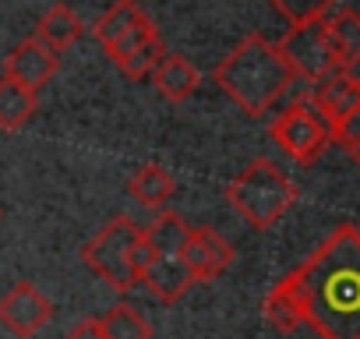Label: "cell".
<instances>
[{
	"instance_id": "2",
	"label": "cell",
	"mask_w": 360,
	"mask_h": 339,
	"mask_svg": "<svg viewBox=\"0 0 360 339\" xmlns=\"http://www.w3.org/2000/svg\"><path fill=\"white\" fill-rule=\"evenodd\" d=\"M212 82L248 117H265L293 89L297 75L286 64L279 43H272L265 36H248L216 64Z\"/></svg>"
},
{
	"instance_id": "18",
	"label": "cell",
	"mask_w": 360,
	"mask_h": 339,
	"mask_svg": "<svg viewBox=\"0 0 360 339\" xmlns=\"http://www.w3.org/2000/svg\"><path fill=\"white\" fill-rule=\"evenodd\" d=\"M191 230H195V226H188V219H184V216H176V212H159L148 226H141L145 241L152 244V251H155L159 258H166V255H180V251H184V244H188Z\"/></svg>"
},
{
	"instance_id": "21",
	"label": "cell",
	"mask_w": 360,
	"mask_h": 339,
	"mask_svg": "<svg viewBox=\"0 0 360 339\" xmlns=\"http://www.w3.org/2000/svg\"><path fill=\"white\" fill-rule=\"evenodd\" d=\"M332 141H335L342 152H356V148H360V106L349 110V113L332 127Z\"/></svg>"
},
{
	"instance_id": "19",
	"label": "cell",
	"mask_w": 360,
	"mask_h": 339,
	"mask_svg": "<svg viewBox=\"0 0 360 339\" xmlns=\"http://www.w3.org/2000/svg\"><path fill=\"white\" fill-rule=\"evenodd\" d=\"M99 321H103L106 339H152L148 318L138 307H131V304H113Z\"/></svg>"
},
{
	"instance_id": "5",
	"label": "cell",
	"mask_w": 360,
	"mask_h": 339,
	"mask_svg": "<svg viewBox=\"0 0 360 339\" xmlns=\"http://www.w3.org/2000/svg\"><path fill=\"white\" fill-rule=\"evenodd\" d=\"M286 64L293 68L297 78H304L307 85L342 71L339 68V57L332 50V39H328V25H325V15H311L304 22H293L290 32L283 36L279 43Z\"/></svg>"
},
{
	"instance_id": "12",
	"label": "cell",
	"mask_w": 360,
	"mask_h": 339,
	"mask_svg": "<svg viewBox=\"0 0 360 339\" xmlns=\"http://www.w3.org/2000/svg\"><path fill=\"white\" fill-rule=\"evenodd\" d=\"M148 82L155 85V92H159L162 99L184 103V99H191V96L198 92L202 75H198V68H195L184 53H166V57L159 60V68L152 71Z\"/></svg>"
},
{
	"instance_id": "20",
	"label": "cell",
	"mask_w": 360,
	"mask_h": 339,
	"mask_svg": "<svg viewBox=\"0 0 360 339\" xmlns=\"http://www.w3.org/2000/svg\"><path fill=\"white\" fill-rule=\"evenodd\" d=\"M162 57H166V46H162V39H159V32H155L148 43H141L134 53H127L117 68L124 71V78H131V82H145V78H152V71L159 68Z\"/></svg>"
},
{
	"instance_id": "7",
	"label": "cell",
	"mask_w": 360,
	"mask_h": 339,
	"mask_svg": "<svg viewBox=\"0 0 360 339\" xmlns=\"http://www.w3.org/2000/svg\"><path fill=\"white\" fill-rule=\"evenodd\" d=\"M92 36L99 39V46L106 50V57L113 64H120L127 53H134L141 43H148L155 36V25L145 18V11L134 0H120L110 11H103L92 25Z\"/></svg>"
},
{
	"instance_id": "26",
	"label": "cell",
	"mask_w": 360,
	"mask_h": 339,
	"mask_svg": "<svg viewBox=\"0 0 360 339\" xmlns=\"http://www.w3.org/2000/svg\"><path fill=\"white\" fill-rule=\"evenodd\" d=\"M349 155H353V162H356V166H360V148H356V152H349Z\"/></svg>"
},
{
	"instance_id": "27",
	"label": "cell",
	"mask_w": 360,
	"mask_h": 339,
	"mask_svg": "<svg viewBox=\"0 0 360 339\" xmlns=\"http://www.w3.org/2000/svg\"><path fill=\"white\" fill-rule=\"evenodd\" d=\"M134 4H138V0H134Z\"/></svg>"
},
{
	"instance_id": "13",
	"label": "cell",
	"mask_w": 360,
	"mask_h": 339,
	"mask_svg": "<svg viewBox=\"0 0 360 339\" xmlns=\"http://www.w3.org/2000/svg\"><path fill=\"white\" fill-rule=\"evenodd\" d=\"M141 286H145L155 300L176 304L180 297L195 286V276L188 272V265H184V258H180V255H166V258H155V262L148 265V272L141 276Z\"/></svg>"
},
{
	"instance_id": "4",
	"label": "cell",
	"mask_w": 360,
	"mask_h": 339,
	"mask_svg": "<svg viewBox=\"0 0 360 339\" xmlns=\"http://www.w3.org/2000/svg\"><path fill=\"white\" fill-rule=\"evenodd\" d=\"M141 237V226L131 216H113L85 248H82V262L106 279L113 290L127 293L131 286H138L134 272H131V248Z\"/></svg>"
},
{
	"instance_id": "6",
	"label": "cell",
	"mask_w": 360,
	"mask_h": 339,
	"mask_svg": "<svg viewBox=\"0 0 360 339\" xmlns=\"http://www.w3.org/2000/svg\"><path fill=\"white\" fill-rule=\"evenodd\" d=\"M269 134L272 141L300 166H311L314 159H321V152L332 145V131L328 124L318 117V110L300 99V103H290L286 110L276 113V120L269 124Z\"/></svg>"
},
{
	"instance_id": "16",
	"label": "cell",
	"mask_w": 360,
	"mask_h": 339,
	"mask_svg": "<svg viewBox=\"0 0 360 339\" xmlns=\"http://www.w3.org/2000/svg\"><path fill=\"white\" fill-rule=\"evenodd\" d=\"M82 36H85V25H82V18H78L68 4H53V8L39 18V25H36V39L46 43L53 53H64V50L75 46Z\"/></svg>"
},
{
	"instance_id": "15",
	"label": "cell",
	"mask_w": 360,
	"mask_h": 339,
	"mask_svg": "<svg viewBox=\"0 0 360 339\" xmlns=\"http://www.w3.org/2000/svg\"><path fill=\"white\" fill-rule=\"evenodd\" d=\"M173 191H176V181H173V174H166L159 162L138 166L131 174V181H127V195L138 205H145V209H166Z\"/></svg>"
},
{
	"instance_id": "10",
	"label": "cell",
	"mask_w": 360,
	"mask_h": 339,
	"mask_svg": "<svg viewBox=\"0 0 360 339\" xmlns=\"http://www.w3.org/2000/svg\"><path fill=\"white\" fill-rule=\"evenodd\" d=\"M57 68H60V57L46 43H39L36 36L25 39V43H18L4 57V78H11V82H18V85H25L32 92H39L57 75Z\"/></svg>"
},
{
	"instance_id": "22",
	"label": "cell",
	"mask_w": 360,
	"mask_h": 339,
	"mask_svg": "<svg viewBox=\"0 0 360 339\" xmlns=\"http://www.w3.org/2000/svg\"><path fill=\"white\" fill-rule=\"evenodd\" d=\"M269 4H272L276 11H283V15L290 18V25H293V22H304V18H311V15H321L332 0H269Z\"/></svg>"
},
{
	"instance_id": "9",
	"label": "cell",
	"mask_w": 360,
	"mask_h": 339,
	"mask_svg": "<svg viewBox=\"0 0 360 339\" xmlns=\"http://www.w3.org/2000/svg\"><path fill=\"white\" fill-rule=\"evenodd\" d=\"M180 258H184V265L195 276V283H212V279H219L233 265L237 255H233V244L219 230L195 226L188 244H184V251H180Z\"/></svg>"
},
{
	"instance_id": "24",
	"label": "cell",
	"mask_w": 360,
	"mask_h": 339,
	"mask_svg": "<svg viewBox=\"0 0 360 339\" xmlns=\"http://www.w3.org/2000/svg\"><path fill=\"white\" fill-rule=\"evenodd\" d=\"M64 339H106V332H103V321L99 318H82V321H75L68 328Z\"/></svg>"
},
{
	"instance_id": "25",
	"label": "cell",
	"mask_w": 360,
	"mask_h": 339,
	"mask_svg": "<svg viewBox=\"0 0 360 339\" xmlns=\"http://www.w3.org/2000/svg\"><path fill=\"white\" fill-rule=\"evenodd\" d=\"M346 71H349V75H353V78H356V82H360V60H356V64H349V68H346Z\"/></svg>"
},
{
	"instance_id": "17",
	"label": "cell",
	"mask_w": 360,
	"mask_h": 339,
	"mask_svg": "<svg viewBox=\"0 0 360 339\" xmlns=\"http://www.w3.org/2000/svg\"><path fill=\"white\" fill-rule=\"evenodd\" d=\"M39 110V99L32 89L0 75V131H22Z\"/></svg>"
},
{
	"instance_id": "23",
	"label": "cell",
	"mask_w": 360,
	"mask_h": 339,
	"mask_svg": "<svg viewBox=\"0 0 360 339\" xmlns=\"http://www.w3.org/2000/svg\"><path fill=\"white\" fill-rule=\"evenodd\" d=\"M155 258H159V255L152 251V244H148V241H145V234H141V237L134 241V248H131V272H134V279H138V283H141V276L148 272V265H152Z\"/></svg>"
},
{
	"instance_id": "3",
	"label": "cell",
	"mask_w": 360,
	"mask_h": 339,
	"mask_svg": "<svg viewBox=\"0 0 360 339\" xmlns=\"http://www.w3.org/2000/svg\"><path fill=\"white\" fill-rule=\"evenodd\" d=\"M297 198H300L297 184L272 159H251L226 188L230 209L255 230H272L297 205Z\"/></svg>"
},
{
	"instance_id": "1",
	"label": "cell",
	"mask_w": 360,
	"mask_h": 339,
	"mask_svg": "<svg viewBox=\"0 0 360 339\" xmlns=\"http://www.w3.org/2000/svg\"><path fill=\"white\" fill-rule=\"evenodd\" d=\"M279 332L314 328L321 339H360V230L335 226L262 304Z\"/></svg>"
},
{
	"instance_id": "11",
	"label": "cell",
	"mask_w": 360,
	"mask_h": 339,
	"mask_svg": "<svg viewBox=\"0 0 360 339\" xmlns=\"http://www.w3.org/2000/svg\"><path fill=\"white\" fill-rule=\"evenodd\" d=\"M307 103L318 110V117H321V120L328 124V131H332L349 110L360 106V82H356L349 71H335V75L314 82V92H311Z\"/></svg>"
},
{
	"instance_id": "8",
	"label": "cell",
	"mask_w": 360,
	"mask_h": 339,
	"mask_svg": "<svg viewBox=\"0 0 360 339\" xmlns=\"http://www.w3.org/2000/svg\"><path fill=\"white\" fill-rule=\"evenodd\" d=\"M50 318H53V304L36 290V283L22 279L0 297V325L15 332L18 339H32Z\"/></svg>"
},
{
	"instance_id": "14",
	"label": "cell",
	"mask_w": 360,
	"mask_h": 339,
	"mask_svg": "<svg viewBox=\"0 0 360 339\" xmlns=\"http://www.w3.org/2000/svg\"><path fill=\"white\" fill-rule=\"evenodd\" d=\"M321 15H325L328 39H332V50L339 57V68L346 71L349 64L360 60V18L353 11H346L342 4H328Z\"/></svg>"
}]
</instances>
